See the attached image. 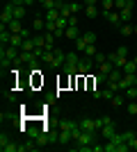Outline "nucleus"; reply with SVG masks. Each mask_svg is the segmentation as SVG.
I'll use <instances>...</instances> for the list:
<instances>
[{
	"mask_svg": "<svg viewBox=\"0 0 137 152\" xmlns=\"http://www.w3.org/2000/svg\"><path fill=\"white\" fill-rule=\"evenodd\" d=\"M78 55H80L78 50L76 52H66V61H64V66H62V70H64L66 75H76V73H78V61H80Z\"/></svg>",
	"mask_w": 137,
	"mask_h": 152,
	"instance_id": "obj_1",
	"label": "nucleus"
},
{
	"mask_svg": "<svg viewBox=\"0 0 137 152\" xmlns=\"http://www.w3.org/2000/svg\"><path fill=\"white\" fill-rule=\"evenodd\" d=\"M94 143H96V134L94 132H80V136H78V150L80 152H91Z\"/></svg>",
	"mask_w": 137,
	"mask_h": 152,
	"instance_id": "obj_2",
	"label": "nucleus"
},
{
	"mask_svg": "<svg viewBox=\"0 0 137 152\" xmlns=\"http://www.w3.org/2000/svg\"><path fill=\"white\" fill-rule=\"evenodd\" d=\"M12 20H14V5L7 2L5 9H2V14H0V25H9Z\"/></svg>",
	"mask_w": 137,
	"mask_h": 152,
	"instance_id": "obj_3",
	"label": "nucleus"
},
{
	"mask_svg": "<svg viewBox=\"0 0 137 152\" xmlns=\"http://www.w3.org/2000/svg\"><path fill=\"white\" fill-rule=\"evenodd\" d=\"M103 16L107 18V23H110V25H114V27H121V25H124L121 14H119L117 9H112V12H103Z\"/></svg>",
	"mask_w": 137,
	"mask_h": 152,
	"instance_id": "obj_4",
	"label": "nucleus"
},
{
	"mask_svg": "<svg viewBox=\"0 0 137 152\" xmlns=\"http://www.w3.org/2000/svg\"><path fill=\"white\" fill-rule=\"evenodd\" d=\"M53 55H55V57H53L50 68H62V66H64V61H66V52L59 50V48H55V50H53Z\"/></svg>",
	"mask_w": 137,
	"mask_h": 152,
	"instance_id": "obj_5",
	"label": "nucleus"
},
{
	"mask_svg": "<svg viewBox=\"0 0 137 152\" xmlns=\"http://www.w3.org/2000/svg\"><path fill=\"white\" fill-rule=\"evenodd\" d=\"M78 125H80V129H82V132H94V134H96V129H101V127H98V123H96V118H82Z\"/></svg>",
	"mask_w": 137,
	"mask_h": 152,
	"instance_id": "obj_6",
	"label": "nucleus"
},
{
	"mask_svg": "<svg viewBox=\"0 0 137 152\" xmlns=\"http://www.w3.org/2000/svg\"><path fill=\"white\" fill-rule=\"evenodd\" d=\"M21 48H14V45H2V48H0V55H5L7 59H12V61H16V59H19V55H21Z\"/></svg>",
	"mask_w": 137,
	"mask_h": 152,
	"instance_id": "obj_7",
	"label": "nucleus"
},
{
	"mask_svg": "<svg viewBox=\"0 0 137 152\" xmlns=\"http://www.w3.org/2000/svg\"><path fill=\"white\" fill-rule=\"evenodd\" d=\"M101 136H103L105 141L114 139V136H117V125H114V123H107V125H103V127H101Z\"/></svg>",
	"mask_w": 137,
	"mask_h": 152,
	"instance_id": "obj_8",
	"label": "nucleus"
},
{
	"mask_svg": "<svg viewBox=\"0 0 137 152\" xmlns=\"http://www.w3.org/2000/svg\"><path fill=\"white\" fill-rule=\"evenodd\" d=\"M91 61H94L91 57L80 59V61H78V75H89V70H91Z\"/></svg>",
	"mask_w": 137,
	"mask_h": 152,
	"instance_id": "obj_9",
	"label": "nucleus"
},
{
	"mask_svg": "<svg viewBox=\"0 0 137 152\" xmlns=\"http://www.w3.org/2000/svg\"><path fill=\"white\" fill-rule=\"evenodd\" d=\"M107 59H110L112 64H114V68H124L126 61H128V57H121L119 52H112V55H107Z\"/></svg>",
	"mask_w": 137,
	"mask_h": 152,
	"instance_id": "obj_10",
	"label": "nucleus"
},
{
	"mask_svg": "<svg viewBox=\"0 0 137 152\" xmlns=\"http://www.w3.org/2000/svg\"><path fill=\"white\" fill-rule=\"evenodd\" d=\"M57 12H59V16H64V18L73 16V12H71V2H64V0H59V2H57Z\"/></svg>",
	"mask_w": 137,
	"mask_h": 152,
	"instance_id": "obj_11",
	"label": "nucleus"
},
{
	"mask_svg": "<svg viewBox=\"0 0 137 152\" xmlns=\"http://www.w3.org/2000/svg\"><path fill=\"white\" fill-rule=\"evenodd\" d=\"M112 70H114V64H112L110 59H105L103 64H98V73H103V75H110Z\"/></svg>",
	"mask_w": 137,
	"mask_h": 152,
	"instance_id": "obj_12",
	"label": "nucleus"
},
{
	"mask_svg": "<svg viewBox=\"0 0 137 152\" xmlns=\"http://www.w3.org/2000/svg\"><path fill=\"white\" fill-rule=\"evenodd\" d=\"M64 37H66V39H80L82 34L78 32V25H69V27L64 30Z\"/></svg>",
	"mask_w": 137,
	"mask_h": 152,
	"instance_id": "obj_13",
	"label": "nucleus"
},
{
	"mask_svg": "<svg viewBox=\"0 0 137 152\" xmlns=\"http://www.w3.org/2000/svg\"><path fill=\"white\" fill-rule=\"evenodd\" d=\"M7 27H9V32H12V34H21V32H23V23H21V18H14Z\"/></svg>",
	"mask_w": 137,
	"mask_h": 152,
	"instance_id": "obj_14",
	"label": "nucleus"
},
{
	"mask_svg": "<svg viewBox=\"0 0 137 152\" xmlns=\"http://www.w3.org/2000/svg\"><path fill=\"white\" fill-rule=\"evenodd\" d=\"M23 41H25V37H23V34H12L9 45H14V48H23Z\"/></svg>",
	"mask_w": 137,
	"mask_h": 152,
	"instance_id": "obj_15",
	"label": "nucleus"
},
{
	"mask_svg": "<svg viewBox=\"0 0 137 152\" xmlns=\"http://www.w3.org/2000/svg\"><path fill=\"white\" fill-rule=\"evenodd\" d=\"M57 141L62 143V145H66L69 141H73V136H71V132H66V129H59V136H57Z\"/></svg>",
	"mask_w": 137,
	"mask_h": 152,
	"instance_id": "obj_16",
	"label": "nucleus"
},
{
	"mask_svg": "<svg viewBox=\"0 0 137 152\" xmlns=\"http://www.w3.org/2000/svg\"><path fill=\"white\" fill-rule=\"evenodd\" d=\"M76 125H78V123H73V121H66V118H62V121L57 123V127H59V129H66V132H71V129H73Z\"/></svg>",
	"mask_w": 137,
	"mask_h": 152,
	"instance_id": "obj_17",
	"label": "nucleus"
},
{
	"mask_svg": "<svg viewBox=\"0 0 137 152\" xmlns=\"http://www.w3.org/2000/svg\"><path fill=\"white\" fill-rule=\"evenodd\" d=\"M121 70H124V73H133V75H137V64H135V59H128L126 66Z\"/></svg>",
	"mask_w": 137,
	"mask_h": 152,
	"instance_id": "obj_18",
	"label": "nucleus"
},
{
	"mask_svg": "<svg viewBox=\"0 0 137 152\" xmlns=\"http://www.w3.org/2000/svg\"><path fill=\"white\" fill-rule=\"evenodd\" d=\"M110 102H112V107H124V104H126V98H124L121 93H114Z\"/></svg>",
	"mask_w": 137,
	"mask_h": 152,
	"instance_id": "obj_19",
	"label": "nucleus"
},
{
	"mask_svg": "<svg viewBox=\"0 0 137 152\" xmlns=\"http://www.w3.org/2000/svg\"><path fill=\"white\" fill-rule=\"evenodd\" d=\"M32 30H37V32L46 30V18H41V16H37V18L32 20Z\"/></svg>",
	"mask_w": 137,
	"mask_h": 152,
	"instance_id": "obj_20",
	"label": "nucleus"
},
{
	"mask_svg": "<svg viewBox=\"0 0 137 152\" xmlns=\"http://www.w3.org/2000/svg\"><path fill=\"white\" fill-rule=\"evenodd\" d=\"M21 50H25V52H34L37 50V45H34V39L30 37V39H25V41H23V48H21Z\"/></svg>",
	"mask_w": 137,
	"mask_h": 152,
	"instance_id": "obj_21",
	"label": "nucleus"
},
{
	"mask_svg": "<svg viewBox=\"0 0 137 152\" xmlns=\"http://www.w3.org/2000/svg\"><path fill=\"white\" fill-rule=\"evenodd\" d=\"M121 77H124V70H121V68H114L110 75H107V80H110V82H119Z\"/></svg>",
	"mask_w": 137,
	"mask_h": 152,
	"instance_id": "obj_22",
	"label": "nucleus"
},
{
	"mask_svg": "<svg viewBox=\"0 0 137 152\" xmlns=\"http://www.w3.org/2000/svg\"><path fill=\"white\" fill-rule=\"evenodd\" d=\"M119 32H121L124 37H130V34H135V25H128V23H124V25L119 27Z\"/></svg>",
	"mask_w": 137,
	"mask_h": 152,
	"instance_id": "obj_23",
	"label": "nucleus"
},
{
	"mask_svg": "<svg viewBox=\"0 0 137 152\" xmlns=\"http://www.w3.org/2000/svg\"><path fill=\"white\" fill-rule=\"evenodd\" d=\"M25 16V5H14V18H23Z\"/></svg>",
	"mask_w": 137,
	"mask_h": 152,
	"instance_id": "obj_24",
	"label": "nucleus"
},
{
	"mask_svg": "<svg viewBox=\"0 0 137 152\" xmlns=\"http://www.w3.org/2000/svg\"><path fill=\"white\" fill-rule=\"evenodd\" d=\"M114 9V0H101V12H112Z\"/></svg>",
	"mask_w": 137,
	"mask_h": 152,
	"instance_id": "obj_25",
	"label": "nucleus"
},
{
	"mask_svg": "<svg viewBox=\"0 0 137 152\" xmlns=\"http://www.w3.org/2000/svg\"><path fill=\"white\" fill-rule=\"evenodd\" d=\"M124 95H126V98H130V100H137V86H135V84L128 86V89L124 91Z\"/></svg>",
	"mask_w": 137,
	"mask_h": 152,
	"instance_id": "obj_26",
	"label": "nucleus"
},
{
	"mask_svg": "<svg viewBox=\"0 0 137 152\" xmlns=\"http://www.w3.org/2000/svg\"><path fill=\"white\" fill-rule=\"evenodd\" d=\"M46 20H57L59 18V12L57 9H46V16H44Z\"/></svg>",
	"mask_w": 137,
	"mask_h": 152,
	"instance_id": "obj_27",
	"label": "nucleus"
},
{
	"mask_svg": "<svg viewBox=\"0 0 137 152\" xmlns=\"http://www.w3.org/2000/svg\"><path fill=\"white\" fill-rule=\"evenodd\" d=\"M34 39V45L37 48H46V34H37V37H32Z\"/></svg>",
	"mask_w": 137,
	"mask_h": 152,
	"instance_id": "obj_28",
	"label": "nucleus"
},
{
	"mask_svg": "<svg viewBox=\"0 0 137 152\" xmlns=\"http://www.w3.org/2000/svg\"><path fill=\"white\" fill-rule=\"evenodd\" d=\"M87 45H89V43H87V41H85L82 37H80V39H76V50H78V52H85V48H87Z\"/></svg>",
	"mask_w": 137,
	"mask_h": 152,
	"instance_id": "obj_29",
	"label": "nucleus"
},
{
	"mask_svg": "<svg viewBox=\"0 0 137 152\" xmlns=\"http://www.w3.org/2000/svg\"><path fill=\"white\" fill-rule=\"evenodd\" d=\"M82 55H85V57H91L94 59V55H96V43H89L85 48V52H82Z\"/></svg>",
	"mask_w": 137,
	"mask_h": 152,
	"instance_id": "obj_30",
	"label": "nucleus"
},
{
	"mask_svg": "<svg viewBox=\"0 0 137 152\" xmlns=\"http://www.w3.org/2000/svg\"><path fill=\"white\" fill-rule=\"evenodd\" d=\"M126 111H128L130 116H135V114H137V100H130V102H128V104H126Z\"/></svg>",
	"mask_w": 137,
	"mask_h": 152,
	"instance_id": "obj_31",
	"label": "nucleus"
},
{
	"mask_svg": "<svg viewBox=\"0 0 137 152\" xmlns=\"http://www.w3.org/2000/svg\"><path fill=\"white\" fill-rule=\"evenodd\" d=\"M128 145H130V150L137 152V134L135 132H130V136H128Z\"/></svg>",
	"mask_w": 137,
	"mask_h": 152,
	"instance_id": "obj_32",
	"label": "nucleus"
},
{
	"mask_svg": "<svg viewBox=\"0 0 137 152\" xmlns=\"http://www.w3.org/2000/svg\"><path fill=\"white\" fill-rule=\"evenodd\" d=\"M0 150H2V152H19V145L9 141V143H7V145H2V148H0Z\"/></svg>",
	"mask_w": 137,
	"mask_h": 152,
	"instance_id": "obj_33",
	"label": "nucleus"
},
{
	"mask_svg": "<svg viewBox=\"0 0 137 152\" xmlns=\"http://www.w3.org/2000/svg\"><path fill=\"white\" fill-rule=\"evenodd\" d=\"M85 14L89 16V18H96L98 16V7H85Z\"/></svg>",
	"mask_w": 137,
	"mask_h": 152,
	"instance_id": "obj_34",
	"label": "nucleus"
},
{
	"mask_svg": "<svg viewBox=\"0 0 137 152\" xmlns=\"http://www.w3.org/2000/svg\"><path fill=\"white\" fill-rule=\"evenodd\" d=\"M121 20H124V23H128V20H130V16H133V9H121Z\"/></svg>",
	"mask_w": 137,
	"mask_h": 152,
	"instance_id": "obj_35",
	"label": "nucleus"
},
{
	"mask_svg": "<svg viewBox=\"0 0 137 152\" xmlns=\"http://www.w3.org/2000/svg\"><path fill=\"white\" fill-rule=\"evenodd\" d=\"M105 80H107V75H103V73H96V75H94V86H98V84H103Z\"/></svg>",
	"mask_w": 137,
	"mask_h": 152,
	"instance_id": "obj_36",
	"label": "nucleus"
},
{
	"mask_svg": "<svg viewBox=\"0 0 137 152\" xmlns=\"http://www.w3.org/2000/svg\"><path fill=\"white\" fill-rule=\"evenodd\" d=\"M82 39H85L87 43H96V34H94V32H85V34H82Z\"/></svg>",
	"mask_w": 137,
	"mask_h": 152,
	"instance_id": "obj_37",
	"label": "nucleus"
},
{
	"mask_svg": "<svg viewBox=\"0 0 137 152\" xmlns=\"http://www.w3.org/2000/svg\"><path fill=\"white\" fill-rule=\"evenodd\" d=\"M105 59H107V55H103V52H96V55H94V61L96 64H103Z\"/></svg>",
	"mask_w": 137,
	"mask_h": 152,
	"instance_id": "obj_38",
	"label": "nucleus"
},
{
	"mask_svg": "<svg viewBox=\"0 0 137 152\" xmlns=\"http://www.w3.org/2000/svg\"><path fill=\"white\" fill-rule=\"evenodd\" d=\"M112 95H114V91H112L110 86H107V89H103V98H105V100H112Z\"/></svg>",
	"mask_w": 137,
	"mask_h": 152,
	"instance_id": "obj_39",
	"label": "nucleus"
},
{
	"mask_svg": "<svg viewBox=\"0 0 137 152\" xmlns=\"http://www.w3.org/2000/svg\"><path fill=\"white\" fill-rule=\"evenodd\" d=\"M85 5H80V2H71V12L73 14H80V9H82Z\"/></svg>",
	"mask_w": 137,
	"mask_h": 152,
	"instance_id": "obj_40",
	"label": "nucleus"
},
{
	"mask_svg": "<svg viewBox=\"0 0 137 152\" xmlns=\"http://www.w3.org/2000/svg\"><path fill=\"white\" fill-rule=\"evenodd\" d=\"M91 98H94V100H101V98H103V91H98L96 86H94V91H91Z\"/></svg>",
	"mask_w": 137,
	"mask_h": 152,
	"instance_id": "obj_41",
	"label": "nucleus"
},
{
	"mask_svg": "<svg viewBox=\"0 0 137 152\" xmlns=\"http://www.w3.org/2000/svg\"><path fill=\"white\" fill-rule=\"evenodd\" d=\"M7 143H9V136H7V134L2 132V134H0V148H2V145H7Z\"/></svg>",
	"mask_w": 137,
	"mask_h": 152,
	"instance_id": "obj_42",
	"label": "nucleus"
},
{
	"mask_svg": "<svg viewBox=\"0 0 137 152\" xmlns=\"http://www.w3.org/2000/svg\"><path fill=\"white\" fill-rule=\"evenodd\" d=\"M117 52L121 55V57H128V48H126V45H119V48H117Z\"/></svg>",
	"mask_w": 137,
	"mask_h": 152,
	"instance_id": "obj_43",
	"label": "nucleus"
},
{
	"mask_svg": "<svg viewBox=\"0 0 137 152\" xmlns=\"http://www.w3.org/2000/svg\"><path fill=\"white\" fill-rule=\"evenodd\" d=\"M96 2H98V0H82V5H85V7H96Z\"/></svg>",
	"mask_w": 137,
	"mask_h": 152,
	"instance_id": "obj_44",
	"label": "nucleus"
},
{
	"mask_svg": "<svg viewBox=\"0 0 137 152\" xmlns=\"http://www.w3.org/2000/svg\"><path fill=\"white\" fill-rule=\"evenodd\" d=\"M12 5H25V0H12ZM27 7V5H25Z\"/></svg>",
	"mask_w": 137,
	"mask_h": 152,
	"instance_id": "obj_45",
	"label": "nucleus"
},
{
	"mask_svg": "<svg viewBox=\"0 0 137 152\" xmlns=\"http://www.w3.org/2000/svg\"><path fill=\"white\" fill-rule=\"evenodd\" d=\"M32 2H37V0H25V5H32Z\"/></svg>",
	"mask_w": 137,
	"mask_h": 152,
	"instance_id": "obj_46",
	"label": "nucleus"
},
{
	"mask_svg": "<svg viewBox=\"0 0 137 152\" xmlns=\"http://www.w3.org/2000/svg\"><path fill=\"white\" fill-rule=\"evenodd\" d=\"M135 86H137V77H135Z\"/></svg>",
	"mask_w": 137,
	"mask_h": 152,
	"instance_id": "obj_47",
	"label": "nucleus"
},
{
	"mask_svg": "<svg viewBox=\"0 0 137 152\" xmlns=\"http://www.w3.org/2000/svg\"><path fill=\"white\" fill-rule=\"evenodd\" d=\"M133 59H135V64H137V57H133Z\"/></svg>",
	"mask_w": 137,
	"mask_h": 152,
	"instance_id": "obj_48",
	"label": "nucleus"
},
{
	"mask_svg": "<svg viewBox=\"0 0 137 152\" xmlns=\"http://www.w3.org/2000/svg\"><path fill=\"white\" fill-rule=\"evenodd\" d=\"M135 134H137V132H135Z\"/></svg>",
	"mask_w": 137,
	"mask_h": 152,
	"instance_id": "obj_49",
	"label": "nucleus"
}]
</instances>
